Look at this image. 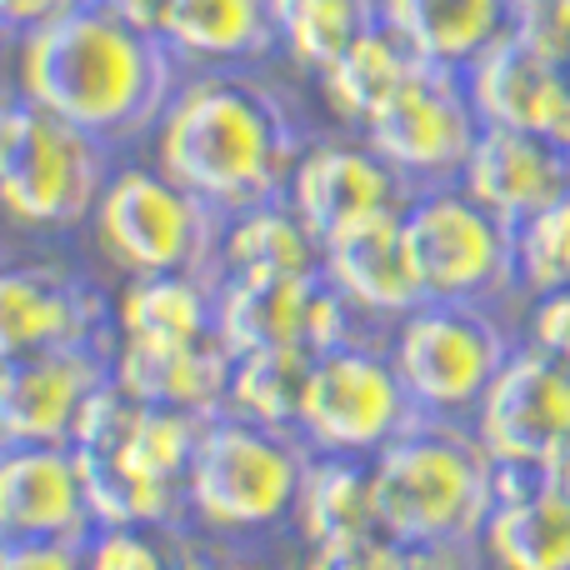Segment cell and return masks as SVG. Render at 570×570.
<instances>
[{"label": "cell", "instance_id": "1", "mask_svg": "<svg viewBox=\"0 0 570 570\" xmlns=\"http://www.w3.org/2000/svg\"><path fill=\"white\" fill-rule=\"evenodd\" d=\"M176 50L100 0L16 36V96L66 116L106 146L160 126L176 96Z\"/></svg>", "mask_w": 570, "mask_h": 570}, {"label": "cell", "instance_id": "2", "mask_svg": "<svg viewBox=\"0 0 570 570\" xmlns=\"http://www.w3.org/2000/svg\"><path fill=\"white\" fill-rule=\"evenodd\" d=\"M301 140L271 86L210 66L170 96L156 126V166L216 210L285 196Z\"/></svg>", "mask_w": 570, "mask_h": 570}, {"label": "cell", "instance_id": "3", "mask_svg": "<svg viewBox=\"0 0 570 570\" xmlns=\"http://www.w3.org/2000/svg\"><path fill=\"white\" fill-rule=\"evenodd\" d=\"M375 511L411 561H461L481 541L495 501L501 465L481 435H461L445 415H415L391 445L371 455Z\"/></svg>", "mask_w": 570, "mask_h": 570}, {"label": "cell", "instance_id": "4", "mask_svg": "<svg viewBox=\"0 0 570 570\" xmlns=\"http://www.w3.org/2000/svg\"><path fill=\"white\" fill-rule=\"evenodd\" d=\"M110 186V146L66 116L16 96L0 120V196L16 226L66 230L96 216Z\"/></svg>", "mask_w": 570, "mask_h": 570}, {"label": "cell", "instance_id": "5", "mask_svg": "<svg viewBox=\"0 0 570 570\" xmlns=\"http://www.w3.org/2000/svg\"><path fill=\"white\" fill-rule=\"evenodd\" d=\"M301 475L305 455L291 431L220 411L190 461L186 511L216 535L271 531L285 515H295Z\"/></svg>", "mask_w": 570, "mask_h": 570}, {"label": "cell", "instance_id": "6", "mask_svg": "<svg viewBox=\"0 0 570 570\" xmlns=\"http://www.w3.org/2000/svg\"><path fill=\"white\" fill-rule=\"evenodd\" d=\"M220 216L210 200L186 190L166 170H120L110 176L106 196L96 200V240L126 276L146 271H200L220 256Z\"/></svg>", "mask_w": 570, "mask_h": 570}, {"label": "cell", "instance_id": "7", "mask_svg": "<svg viewBox=\"0 0 570 570\" xmlns=\"http://www.w3.org/2000/svg\"><path fill=\"white\" fill-rule=\"evenodd\" d=\"M501 325L475 301H425L401 315L391 361L425 415H465L505 365Z\"/></svg>", "mask_w": 570, "mask_h": 570}, {"label": "cell", "instance_id": "8", "mask_svg": "<svg viewBox=\"0 0 570 570\" xmlns=\"http://www.w3.org/2000/svg\"><path fill=\"white\" fill-rule=\"evenodd\" d=\"M405 230L431 301H485L505 285H521L515 226L481 206L461 180L421 190L405 206Z\"/></svg>", "mask_w": 570, "mask_h": 570}, {"label": "cell", "instance_id": "9", "mask_svg": "<svg viewBox=\"0 0 570 570\" xmlns=\"http://www.w3.org/2000/svg\"><path fill=\"white\" fill-rule=\"evenodd\" d=\"M481 110L465 86V70L451 66H421L405 76V86L385 100L365 126V140L401 170L405 180H425V186H451L461 180L465 160L481 136Z\"/></svg>", "mask_w": 570, "mask_h": 570}, {"label": "cell", "instance_id": "10", "mask_svg": "<svg viewBox=\"0 0 570 570\" xmlns=\"http://www.w3.org/2000/svg\"><path fill=\"white\" fill-rule=\"evenodd\" d=\"M421 415L415 395L405 391L395 361H381L365 345H335L321 351L311 375V391L301 405V425L295 431L315 445V451L335 455H375L391 445L405 425Z\"/></svg>", "mask_w": 570, "mask_h": 570}, {"label": "cell", "instance_id": "11", "mask_svg": "<svg viewBox=\"0 0 570 570\" xmlns=\"http://www.w3.org/2000/svg\"><path fill=\"white\" fill-rule=\"evenodd\" d=\"M475 435L495 465L541 471L570 441V365L535 341L511 351L475 405Z\"/></svg>", "mask_w": 570, "mask_h": 570}, {"label": "cell", "instance_id": "12", "mask_svg": "<svg viewBox=\"0 0 570 570\" xmlns=\"http://www.w3.org/2000/svg\"><path fill=\"white\" fill-rule=\"evenodd\" d=\"M100 525L70 441H20L0 455V535H66L90 541Z\"/></svg>", "mask_w": 570, "mask_h": 570}, {"label": "cell", "instance_id": "13", "mask_svg": "<svg viewBox=\"0 0 570 570\" xmlns=\"http://www.w3.org/2000/svg\"><path fill=\"white\" fill-rule=\"evenodd\" d=\"M110 375H116L110 361H100L90 345L6 355V371H0V441H70L80 405Z\"/></svg>", "mask_w": 570, "mask_h": 570}, {"label": "cell", "instance_id": "14", "mask_svg": "<svg viewBox=\"0 0 570 570\" xmlns=\"http://www.w3.org/2000/svg\"><path fill=\"white\" fill-rule=\"evenodd\" d=\"M321 246L325 281L351 295L365 315H411L415 305L431 301L421 266H415L411 230H405V206H385L345 220Z\"/></svg>", "mask_w": 570, "mask_h": 570}, {"label": "cell", "instance_id": "15", "mask_svg": "<svg viewBox=\"0 0 570 570\" xmlns=\"http://www.w3.org/2000/svg\"><path fill=\"white\" fill-rule=\"evenodd\" d=\"M475 110L491 126H521L561 140L570 150V66L511 30L465 66Z\"/></svg>", "mask_w": 570, "mask_h": 570}, {"label": "cell", "instance_id": "16", "mask_svg": "<svg viewBox=\"0 0 570 570\" xmlns=\"http://www.w3.org/2000/svg\"><path fill=\"white\" fill-rule=\"evenodd\" d=\"M291 206L305 216L315 236H331L345 220L371 216L385 206H411V180L365 140H321L295 160V176L285 186Z\"/></svg>", "mask_w": 570, "mask_h": 570}, {"label": "cell", "instance_id": "17", "mask_svg": "<svg viewBox=\"0 0 570 570\" xmlns=\"http://www.w3.org/2000/svg\"><path fill=\"white\" fill-rule=\"evenodd\" d=\"M461 186L501 220L521 226L570 190V150L541 130L491 126L485 120L475 150L461 170Z\"/></svg>", "mask_w": 570, "mask_h": 570}, {"label": "cell", "instance_id": "18", "mask_svg": "<svg viewBox=\"0 0 570 570\" xmlns=\"http://www.w3.org/2000/svg\"><path fill=\"white\" fill-rule=\"evenodd\" d=\"M100 295L60 266H16L0 281V351H56L90 345L100 331Z\"/></svg>", "mask_w": 570, "mask_h": 570}, {"label": "cell", "instance_id": "19", "mask_svg": "<svg viewBox=\"0 0 570 570\" xmlns=\"http://www.w3.org/2000/svg\"><path fill=\"white\" fill-rule=\"evenodd\" d=\"M110 371L136 401L146 405H180V411H226L230 371H236V351L226 345L220 325L200 341L186 345H136L120 341L110 355Z\"/></svg>", "mask_w": 570, "mask_h": 570}, {"label": "cell", "instance_id": "20", "mask_svg": "<svg viewBox=\"0 0 570 570\" xmlns=\"http://www.w3.org/2000/svg\"><path fill=\"white\" fill-rule=\"evenodd\" d=\"M485 556L515 570H566L570 566V505L541 471L501 465V501L481 531Z\"/></svg>", "mask_w": 570, "mask_h": 570}, {"label": "cell", "instance_id": "21", "mask_svg": "<svg viewBox=\"0 0 570 570\" xmlns=\"http://www.w3.org/2000/svg\"><path fill=\"white\" fill-rule=\"evenodd\" d=\"M381 20L421 60L465 70L515 30V0H381Z\"/></svg>", "mask_w": 570, "mask_h": 570}, {"label": "cell", "instance_id": "22", "mask_svg": "<svg viewBox=\"0 0 570 570\" xmlns=\"http://www.w3.org/2000/svg\"><path fill=\"white\" fill-rule=\"evenodd\" d=\"M130 421H136V415H130ZM126 431L106 435V441L76 445L100 525H176V515L186 511V485H176V481H166V475H156L150 465H140L136 451L126 445Z\"/></svg>", "mask_w": 570, "mask_h": 570}, {"label": "cell", "instance_id": "23", "mask_svg": "<svg viewBox=\"0 0 570 570\" xmlns=\"http://www.w3.org/2000/svg\"><path fill=\"white\" fill-rule=\"evenodd\" d=\"M220 266L226 276H321L325 246L291 206V196H271L230 210L220 230Z\"/></svg>", "mask_w": 570, "mask_h": 570}, {"label": "cell", "instance_id": "24", "mask_svg": "<svg viewBox=\"0 0 570 570\" xmlns=\"http://www.w3.org/2000/svg\"><path fill=\"white\" fill-rule=\"evenodd\" d=\"M321 276H226L216 295V325L226 345L236 355L291 341L311 345V305Z\"/></svg>", "mask_w": 570, "mask_h": 570}, {"label": "cell", "instance_id": "25", "mask_svg": "<svg viewBox=\"0 0 570 570\" xmlns=\"http://www.w3.org/2000/svg\"><path fill=\"white\" fill-rule=\"evenodd\" d=\"M295 535L305 546H331L361 531H385L375 511V471L371 455H335L321 451L305 461L301 495H295Z\"/></svg>", "mask_w": 570, "mask_h": 570}, {"label": "cell", "instance_id": "26", "mask_svg": "<svg viewBox=\"0 0 570 570\" xmlns=\"http://www.w3.org/2000/svg\"><path fill=\"white\" fill-rule=\"evenodd\" d=\"M166 46L190 66H236L266 56L281 40L271 0H170Z\"/></svg>", "mask_w": 570, "mask_h": 570}, {"label": "cell", "instance_id": "27", "mask_svg": "<svg viewBox=\"0 0 570 570\" xmlns=\"http://www.w3.org/2000/svg\"><path fill=\"white\" fill-rule=\"evenodd\" d=\"M120 341L186 345L216 331V295L200 271H146L130 276L116 301Z\"/></svg>", "mask_w": 570, "mask_h": 570}, {"label": "cell", "instance_id": "28", "mask_svg": "<svg viewBox=\"0 0 570 570\" xmlns=\"http://www.w3.org/2000/svg\"><path fill=\"white\" fill-rule=\"evenodd\" d=\"M415 66H421V56L381 20V26L365 30L341 60H331V66L321 70V100L331 106V116L341 120V126L365 130L371 116L405 86V76H411Z\"/></svg>", "mask_w": 570, "mask_h": 570}, {"label": "cell", "instance_id": "29", "mask_svg": "<svg viewBox=\"0 0 570 570\" xmlns=\"http://www.w3.org/2000/svg\"><path fill=\"white\" fill-rule=\"evenodd\" d=\"M321 351L305 341L291 345H261V351H240L236 371H230V391H226V415H246L261 425H301V405L311 391V375Z\"/></svg>", "mask_w": 570, "mask_h": 570}, {"label": "cell", "instance_id": "30", "mask_svg": "<svg viewBox=\"0 0 570 570\" xmlns=\"http://www.w3.org/2000/svg\"><path fill=\"white\" fill-rule=\"evenodd\" d=\"M271 16L285 56L321 76L365 30L381 26V0H271Z\"/></svg>", "mask_w": 570, "mask_h": 570}, {"label": "cell", "instance_id": "31", "mask_svg": "<svg viewBox=\"0 0 570 570\" xmlns=\"http://www.w3.org/2000/svg\"><path fill=\"white\" fill-rule=\"evenodd\" d=\"M515 271L531 295L570 285V190L515 226Z\"/></svg>", "mask_w": 570, "mask_h": 570}, {"label": "cell", "instance_id": "32", "mask_svg": "<svg viewBox=\"0 0 570 570\" xmlns=\"http://www.w3.org/2000/svg\"><path fill=\"white\" fill-rule=\"evenodd\" d=\"M166 525H96V535L86 541V566L96 570H136V566H160L166 546L160 535Z\"/></svg>", "mask_w": 570, "mask_h": 570}, {"label": "cell", "instance_id": "33", "mask_svg": "<svg viewBox=\"0 0 570 570\" xmlns=\"http://www.w3.org/2000/svg\"><path fill=\"white\" fill-rule=\"evenodd\" d=\"M0 566L6 570H70V566H86V541H66V535H20V541L0 546Z\"/></svg>", "mask_w": 570, "mask_h": 570}, {"label": "cell", "instance_id": "34", "mask_svg": "<svg viewBox=\"0 0 570 570\" xmlns=\"http://www.w3.org/2000/svg\"><path fill=\"white\" fill-rule=\"evenodd\" d=\"M531 341H535V345H546V351H551L556 361H566V365H570V285L535 295Z\"/></svg>", "mask_w": 570, "mask_h": 570}, {"label": "cell", "instance_id": "35", "mask_svg": "<svg viewBox=\"0 0 570 570\" xmlns=\"http://www.w3.org/2000/svg\"><path fill=\"white\" fill-rule=\"evenodd\" d=\"M80 6H90V0H0L10 36H30V30L50 26V20L70 16V10H80Z\"/></svg>", "mask_w": 570, "mask_h": 570}, {"label": "cell", "instance_id": "36", "mask_svg": "<svg viewBox=\"0 0 570 570\" xmlns=\"http://www.w3.org/2000/svg\"><path fill=\"white\" fill-rule=\"evenodd\" d=\"M106 10H116V16H126L130 26L150 30V36H166V10L170 0H100Z\"/></svg>", "mask_w": 570, "mask_h": 570}, {"label": "cell", "instance_id": "37", "mask_svg": "<svg viewBox=\"0 0 570 570\" xmlns=\"http://www.w3.org/2000/svg\"><path fill=\"white\" fill-rule=\"evenodd\" d=\"M541 481H546V485H551V491H556V495H561V501L570 505V441H566V445H561V451H556V455H551V461H546V465H541Z\"/></svg>", "mask_w": 570, "mask_h": 570}]
</instances>
